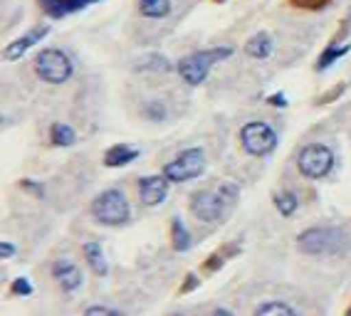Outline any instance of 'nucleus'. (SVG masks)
<instances>
[{"label":"nucleus","mask_w":351,"mask_h":316,"mask_svg":"<svg viewBox=\"0 0 351 316\" xmlns=\"http://www.w3.org/2000/svg\"><path fill=\"white\" fill-rule=\"evenodd\" d=\"M198 287H201V277H198L195 272H191V274H186V282H183L178 291H181V294H189V291L198 289Z\"/></svg>","instance_id":"obj_29"},{"label":"nucleus","mask_w":351,"mask_h":316,"mask_svg":"<svg viewBox=\"0 0 351 316\" xmlns=\"http://www.w3.org/2000/svg\"><path fill=\"white\" fill-rule=\"evenodd\" d=\"M191 213H193L198 220L203 222H220L226 218V200L218 196V193H210V190H195L189 200Z\"/></svg>","instance_id":"obj_8"},{"label":"nucleus","mask_w":351,"mask_h":316,"mask_svg":"<svg viewBox=\"0 0 351 316\" xmlns=\"http://www.w3.org/2000/svg\"><path fill=\"white\" fill-rule=\"evenodd\" d=\"M52 277L60 282V287H62L64 291H77L82 289V285H84V274H82V269L75 265V262H69V259H57L55 265L50 267Z\"/></svg>","instance_id":"obj_11"},{"label":"nucleus","mask_w":351,"mask_h":316,"mask_svg":"<svg viewBox=\"0 0 351 316\" xmlns=\"http://www.w3.org/2000/svg\"><path fill=\"white\" fill-rule=\"evenodd\" d=\"M173 10L171 0H138V13L149 20H163L169 18Z\"/></svg>","instance_id":"obj_18"},{"label":"nucleus","mask_w":351,"mask_h":316,"mask_svg":"<svg viewBox=\"0 0 351 316\" xmlns=\"http://www.w3.org/2000/svg\"><path fill=\"white\" fill-rule=\"evenodd\" d=\"M82 254H84V259H87V265L92 267V272L97 274V277H107L109 274V262L107 257H104V250H101V245L97 240H89L82 245Z\"/></svg>","instance_id":"obj_14"},{"label":"nucleus","mask_w":351,"mask_h":316,"mask_svg":"<svg viewBox=\"0 0 351 316\" xmlns=\"http://www.w3.org/2000/svg\"><path fill=\"white\" fill-rule=\"evenodd\" d=\"M32 291H35V289H32L30 279H27V277L13 279V285H10V294H13V297H30Z\"/></svg>","instance_id":"obj_25"},{"label":"nucleus","mask_w":351,"mask_h":316,"mask_svg":"<svg viewBox=\"0 0 351 316\" xmlns=\"http://www.w3.org/2000/svg\"><path fill=\"white\" fill-rule=\"evenodd\" d=\"M334 151L326 144H307L297 156V168L309 181H322L334 168Z\"/></svg>","instance_id":"obj_4"},{"label":"nucleus","mask_w":351,"mask_h":316,"mask_svg":"<svg viewBox=\"0 0 351 316\" xmlns=\"http://www.w3.org/2000/svg\"><path fill=\"white\" fill-rule=\"evenodd\" d=\"M15 252H18V247H15L13 242H3V245H0V257L3 259L15 257Z\"/></svg>","instance_id":"obj_31"},{"label":"nucleus","mask_w":351,"mask_h":316,"mask_svg":"<svg viewBox=\"0 0 351 316\" xmlns=\"http://www.w3.org/2000/svg\"><path fill=\"white\" fill-rule=\"evenodd\" d=\"M223 265H226V254L218 250V252H213L210 257L206 259V262H203V269H206L208 274H213V272H218Z\"/></svg>","instance_id":"obj_26"},{"label":"nucleus","mask_w":351,"mask_h":316,"mask_svg":"<svg viewBox=\"0 0 351 316\" xmlns=\"http://www.w3.org/2000/svg\"><path fill=\"white\" fill-rule=\"evenodd\" d=\"M50 141L52 146H60V148H67L77 141V131L64 121H55L50 127Z\"/></svg>","instance_id":"obj_19"},{"label":"nucleus","mask_w":351,"mask_h":316,"mask_svg":"<svg viewBox=\"0 0 351 316\" xmlns=\"http://www.w3.org/2000/svg\"><path fill=\"white\" fill-rule=\"evenodd\" d=\"M206 171V151L193 146V148H186L181 151L173 161L163 166V176L169 178L171 183H186V181H193L201 173Z\"/></svg>","instance_id":"obj_6"},{"label":"nucleus","mask_w":351,"mask_h":316,"mask_svg":"<svg viewBox=\"0 0 351 316\" xmlns=\"http://www.w3.org/2000/svg\"><path fill=\"white\" fill-rule=\"evenodd\" d=\"M171 242H173L176 252H189L193 245V235L181 218H171Z\"/></svg>","instance_id":"obj_17"},{"label":"nucleus","mask_w":351,"mask_h":316,"mask_svg":"<svg viewBox=\"0 0 351 316\" xmlns=\"http://www.w3.org/2000/svg\"><path fill=\"white\" fill-rule=\"evenodd\" d=\"M92 215L99 225L119 228L132 220V205L119 188H107L92 200Z\"/></svg>","instance_id":"obj_2"},{"label":"nucleus","mask_w":351,"mask_h":316,"mask_svg":"<svg viewBox=\"0 0 351 316\" xmlns=\"http://www.w3.org/2000/svg\"><path fill=\"white\" fill-rule=\"evenodd\" d=\"M272 50H275V42H272L270 32H257L245 42V55L252 60H267L272 55Z\"/></svg>","instance_id":"obj_15"},{"label":"nucleus","mask_w":351,"mask_h":316,"mask_svg":"<svg viewBox=\"0 0 351 316\" xmlns=\"http://www.w3.org/2000/svg\"><path fill=\"white\" fill-rule=\"evenodd\" d=\"M136 70H144V72H169L171 70V62L163 55L158 52H151V55H144L141 60H136Z\"/></svg>","instance_id":"obj_22"},{"label":"nucleus","mask_w":351,"mask_h":316,"mask_svg":"<svg viewBox=\"0 0 351 316\" xmlns=\"http://www.w3.org/2000/svg\"><path fill=\"white\" fill-rule=\"evenodd\" d=\"M138 156H141V151L134 148V146L114 144V146H109L107 153H104V166H107V168H121V166H129L132 161H136Z\"/></svg>","instance_id":"obj_13"},{"label":"nucleus","mask_w":351,"mask_h":316,"mask_svg":"<svg viewBox=\"0 0 351 316\" xmlns=\"http://www.w3.org/2000/svg\"><path fill=\"white\" fill-rule=\"evenodd\" d=\"M218 196L226 200L228 208H232V205H235V200H238V196H240V188L235 183H230V181H228V183H223L218 188Z\"/></svg>","instance_id":"obj_24"},{"label":"nucleus","mask_w":351,"mask_h":316,"mask_svg":"<svg viewBox=\"0 0 351 316\" xmlns=\"http://www.w3.org/2000/svg\"><path fill=\"white\" fill-rule=\"evenodd\" d=\"M277 131L267 124V121H247L243 129H240V146H243L245 153L250 156H270L277 148Z\"/></svg>","instance_id":"obj_5"},{"label":"nucleus","mask_w":351,"mask_h":316,"mask_svg":"<svg viewBox=\"0 0 351 316\" xmlns=\"http://www.w3.org/2000/svg\"><path fill=\"white\" fill-rule=\"evenodd\" d=\"M47 35H50V25L32 27L27 35H23V38H18V40H13V42L5 44V50H3V57H5L8 62H15V60L23 57V55H25L30 47H35L38 42H43Z\"/></svg>","instance_id":"obj_10"},{"label":"nucleus","mask_w":351,"mask_h":316,"mask_svg":"<svg viewBox=\"0 0 351 316\" xmlns=\"http://www.w3.org/2000/svg\"><path fill=\"white\" fill-rule=\"evenodd\" d=\"M232 47L223 44V47H210V50H201V52H193L189 57H183L181 62L176 64V70L181 75V79L189 87H201L203 82L208 79L210 70H213V64L223 62V60L232 57Z\"/></svg>","instance_id":"obj_1"},{"label":"nucleus","mask_w":351,"mask_h":316,"mask_svg":"<svg viewBox=\"0 0 351 316\" xmlns=\"http://www.w3.org/2000/svg\"><path fill=\"white\" fill-rule=\"evenodd\" d=\"M295 8H302V10H322V8H326L332 0H289Z\"/></svg>","instance_id":"obj_28"},{"label":"nucleus","mask_w":351,"mask_h":316,"mask_svg":"<svg viewBox=\"0 0 351 316\" xmlns=\"http://www.w3.org/2000/svg\"><path fill=\"white\" fill-rule=\"evenodd\" d=\"M275 208L280 210L282 218H292L297 213V208H300V196L295 190H282V193L275 196Z\"/></svg>","instance_id":"obj_20"},{"label":"nucleus","mask_w":351,"mask_h":316,"mask_svg":"<svg viewBox=\"0 0 351 316\" xmlns=\"http://www.w3.org/2000/svg\"><path fill=\"white\" fill-rule=\"evenodd\" d=\"M267 104H270V107L285 109V107H287V96H285L282 92H280V94H270V96H267Z\"/></svg>","instance_id":"obj_32"},{"label":"nucleus","mask_w":351,"mask_h":316,"mask_svg":"<svg viewBox=\"0 0 351 316\" xmlns=\"http://www.w3.org/2000/svg\"><path fill=\"white\" fill-rule=\"evenodd\" d=\"M346 92V84L341 82V84H334L332 89H329V92H326V94H322L319 99H317V104H332V101H337L339 96L344 94Z\"/></svg>","instance_id":"obj_27"},{"label":"nucleus","mask_w":351,"mask_h":316,"mask_svg":"<svg viewBox=\"0 0 351 316\" xmlns=\"http://www.w3.org/2000/svg\"><path fill=\"white\" fill-rule=\"evenodd\" d=\"M20 185H23V188H25V190H30V193H38V196H43V193H45V190L40 188V185L32 183V181H23V183H20Z\"/></svg>","instance_id":"obj_33"},{"label":"nucleus","mask_w":351,"mask_h":316,"mask_svg":"<svg viewBox=\"0 0 351 316\" xmlns=\"http://www.w3.org/2000/svg\"><path fill=\"white\" fill-rule=\"evenodd\" d=\"M255 314L257 316H295L297 309H292L289 304L280 302V299H275V302H263L255 306Z\"/></svg>","instance_id":"obj_21"},{"label":"nucleus","mask_w":351,"mask_h":316,"mask_svg":"<svg viewBox=\"0 0 351 316\" xmlns=\"http://www.w3.org/2000/svg\"><path fill=\"white\" fill-rule=\"evenodd\" d=\"M341 233L332 228H309L304 233H300L297 237V247L300 252L312 254V257H322V254H334L341 245Z\"/></svg>","instance_id":"obj_7"},{"label":"nucleus","mask_w":351,"mask_h":316,"mask_svg":"<svg viewBox=\"0 0 351 316\" xmlns=\"http://www.w3.org/2000/svg\"><path fill=\"white\" fill-rule=\"evenodd\" d=\"M213 314H215V316H230L232 311H230V309H223V306H218V309H213Z\"/></svg>","instance_id":"obj_34"},{"label":"nucleus","mask_w":351,"mask_h":316,"mask_svg":"<svg viewBox=\"0 0 351 316\" xmlns=\"http://www.w3.org/2000/svg\"><path fill=\"white\" fill-rule=\"evenodd\" d=\"M35 75L47 84H64L75 75V64L62 50L47 47L35 57Z\"/></svg>","instance_id":"obj_3"},{"label":"nucleus","mask_w":351,"mask_h":316,"mask_svg":"<svg viewBox=\"0 0 351 316\" xmlns=\"http://www.w3.org/2000/svg\"><path fill=\"white\" fill-rule=\"evenodd\" d=\"M43 13L47 18H67V15L77 13V10H84L92 3H99V0H38Z\"/></svg>","instance_id":"obj_12"},{"label":"nucleus","mask_w":351,"mask_h":316,"mask_svg":"<svg viewBox=\"0 0 351 316\" xmlns=\"http://www.w3.org/2000/svg\"><path fill=\"white\" fill-rule=\"evenodd\" d=\"M169 185L171 181L163 176V171L158 176H144L138 181V196H141V202L149 205V208H156L161 205L166 198H169Z\"/></svg>","instance_id":"obj_9"},{"label":"nucleus","mask_w":351,"mask_h":316,"mask_svg":"<svg viewBox=\"0 0 351 316\" xmlns=\"http://www.w3.org/2000/svg\"><path fill=\"white\" fill-rule=\"evenodd\" d=\"M84 314L87 316H119L121 309H112V306H89Z\"/></svg>","instance_id":"obj_30"},{"label":"nucleus","mask_w":351,"mask_h":316,"mask_svg":"<svg viewBox=\"0 0 351 316\" xmlns=\"http://www.w3.org/2000/svg\"><path fill=\"white\" fill-rule=\"evenodd\" d=\"M144 116L149 121H163L166 116H169V111H166V107H163L161 101L154 99V101H149V104L144 107Z\"/></svg>","instance_id":"obj_23"},{"label":"nucleus","mask_w":351,"mask_h":316,"mask_svg":"<svg viewBox=\"0 0 351 316\" xmlns=\"http://www.w3.org/2000/svg\"><path fill=\"white\" fill-rule=\"evenodd\" d=\"M349 50H351L349 42H329L324 47V52L319 55V60H317V64H314V70H317V72L329 70L334 62H339L344 55H349Z\"/></svg>","instance_id":"obj_16"},{"label":"nucleus","mask_w":351,"mask_h":316,"mask_svg":"<svg viewBox=\"0 0 351 316\" xmlns=\"http://www.w3.org/2000/svg\"><path fill=\"white\" fill-rule=\"evenodd\" d=\"M346 314H351V306H349V309H346Z\"/></svg>","instance_id":"obj_35"}]
</instances>
